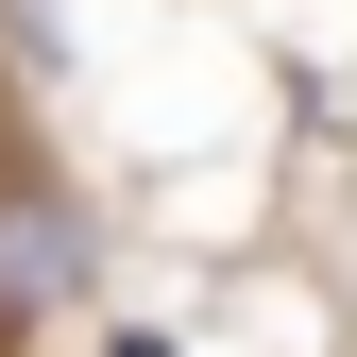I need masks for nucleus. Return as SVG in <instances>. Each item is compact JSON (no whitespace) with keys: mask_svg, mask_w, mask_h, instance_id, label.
I'll use <instances>...</instances> for the list:
<instances>
[{"mask_svg":"<svg viewBox=\"0 0 357 357\" xmlns=\"http://www.w3.org/2000/svg\"><path fill=\"white\" fill-rule=\"evenodd\" d=\"M68 289H85V221L68 204H0V324H34Z\"/></svg>","mask_w":357,"mask_h":357,"instance_id":"nucleus-1","label":"nucleus"},{"mask_svg":"<svg viewBox=\"0 0 357 357\" xmlns=\"http://www.w3.org/2000/svg\"><path fill=\"white\" fill-rule=\"evenodd\" d=\"M119 357H153V340H119Z\"/></svg>","mask_w":357,"mask_h":357,"instance_id":"nucleus-2","label":"nucleus"}]
</instances>
